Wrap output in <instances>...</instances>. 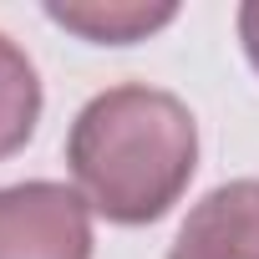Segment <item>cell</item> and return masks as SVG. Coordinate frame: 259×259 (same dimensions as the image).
Segmentation results:
<instances>
[{
    "label": "cell",
    "instance_id": "6da1fadb",
    "mask_svg": "<svg viewBox=\"0 0 259 259\" xmlns=\"http://www.w3.org/2000/svg\"><path fill=\"white\" fill-rule=\"evenodd\" d=\"M66 168L107 224H153L183 198L198 168V122L163 87H107L71 122Z\"/></svg>",
    "mask_w": 259,
    "mask_h": 259
},
{
    "label": "cell",
    "instance_id": "7a4b0ae2",
    "mask_svg": "<svg viewBox=\"0 0 259 259\" xmlns=\"http://www.w3.org/2000/svg\"><path fill=\"white\" fill-rule=\"evenodd\" d=\"M0 259H92V203L51 178L0 188Z\"/></svg>",
    "mask_w": 259,
    "mask_h": 259
},
{
    "label": "cell",
    "instance_id": "8992f818",
    "mask_svg": "<svg viewBox=\"0 0 259 259\" xmlns=\"http://www.w3.org/2000/svg\"><path fill=\"white\" fill-rule=\"evenodd\" d=\"M239 41H244V56L259 71V0H244L239 6Z\"/></svg>",
    "mask_w": 259,
    "mask_h": 259
},
{
    "label": "cell",
    "instance_id": "277c9868",
    "mask_svg": "<svg viewBox=\"0 0 259 259\" xmlns=\"http://www.w3.org/2000/svg\"><path fill=\"white\" fill-rule=\"evenodd\" d=\"M46 16L66 31H76L81 41L97 46H133L148 41L153 31H163L178 6L173 0H46Z\"/></svg>",
    "mask_w": 259,
    "mask_h": 259
},
{
    "label": "cell",
    "instance_id": "5b68a950",
    "mask_svg": "<svg viewBox=\"0 0 259 259\" xmlns=\"http://www.w3.org/2000/svg\"><path fill=\"white\" fill-rule=\"evenodd\" d=\"M41 122V76L31 56L0 31V163L21 153Z\"/></svg>",
    "mask_w": 259,
    "mask_h": 259
},
{
    "label": "cell",
    "instance_id": "3957f363",
    "mask_svg": "<svg viewBox=\"0 0 259 259\" xmlns=\"http://www.w3.org/2000/svg\"><path fill=\"white\" fill-rule=\"evenodd\" d=\"M168 259H259V178H234L203 193Z\"/></svg>",
    "mask_w": 259,
    "mask_h": 259
}]
</instances>
